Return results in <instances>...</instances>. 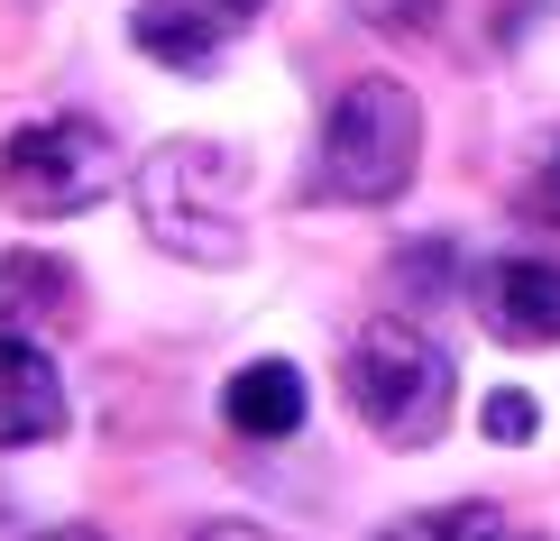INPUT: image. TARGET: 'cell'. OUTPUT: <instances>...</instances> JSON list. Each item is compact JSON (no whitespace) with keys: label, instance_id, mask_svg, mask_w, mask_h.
<instances>
[{"label":"cell","instance_id":"cell-1","mask_svg":"<svg viewBox=\"0 0 560 541\" xmlns=\"http://www.w3.org/2000/svg\"><path fill=\"white\" fill-rule=\"evenodd\" d=\"M129 202H138V230H148L166 257L184 267H240L248 257V156L221 148V138H166V148L138 156L129 175Z\"/></svg>","mask_w":560,"mask_h":541},{"label":"cell","instance_id":"cell-5","mask_svg":"<svg viewBox=\"0 0 560 541\" xmlns=\"http://www.w3.org/2000/svg\"><path fill=\"white\" fill-rule=\"evenodd\" d=\"M469 303L505 349H551L560 340V267L551 257H497V267H478Z\"/></svg>","mask_w":560,"mask_h":541},{"label":"cell","instance_id":"cell-13","mask_svg":"<svg viewBox=\"0 0 560 541\" xmlns=\"http://www.w3.org/2000/svg\"><path fill=\"white\" fill-rule=\"evenodd\" d=\"M533 211H542V221H560V148H551V166L533 175Z\"/></svg>","mask_w":560,"mask_h":541},{"label":"cell","instance_id":"cell-16","mask_svg":"<svg viewBox=\"0 0 560 541\" xmlns=\"http://www.w3.org/2000/svg\"><path fill=\"white\" fill-rule=\"evenodd\" d=\"M212 10H221V19H258L267 0H212Z\"/></svg>","mask_w":560,"mask_h":541},{"label":"cell","instance_id":"cell-14","mask_svg":"<svg viewBox=\"0 0 560 541\" xmlns=\"http://www.w3.org/2000/svg\"><path fill=\"white\" fill-rule=\"evenodd\" d=\"M194 541H276V532H267V524H240V514H230V524H202Z\"/></svg>","mask_w":560,"mask_h":541},{"label":"cell","instance_id":"cell-8","mask_svg":"<svg viewBox=\"0 0 560 541\" xmlns=\"http://www.w3.org/2000/svg\"><path fill=\"white\" fill-rule=\"evenodd\" d=\"M221 28H230V19L212 10V0H138V10H129L138 56L175 64V74H212V64H221Z\"/></svg>","mask_w":560,"mask_h":541},{"label":"cell","instance_id":"cell-4","mask_svg":"<svg viewBox=\"0 0 560 541\" xmlns=\"http://www.w3.org/2000/svg\"><path fill=\"white\" fill-rule=\"evenodd\" d=\"M120 156H110V129L92 120H28L0 138V202L19 221H74L110 193Z\"/></svg>","mask_w":560,"mask_h":541},{"label":"cell","instance_id":"cell-9","mask_svg":"<svg viewBox=\"0 0 560 541\" xmlns=\"http://www.w3.org/2000/svg\"><path fill=\"white\" fill-rule=\"evenodd\" d=\"M56 313H74V267L37 257V248H10L0 257V331L28 321V340H37V321H56Z\"/></svg>","mask_w":560,"mask_h":541},{"label":"cell","instance_id":"cell-3","mask_svg":"<svg viewBox=\"0 0 560 541\" xmlns=\"http://www.w3.org/2000/svg\"><path fill=\"white\" fill-rule=\"evenodd\" d=\"M349 404H359V422L386 450H432L451 404H459V367L413 321H368L349 340Z\"/></svg>","mask_w":560,"mask_h":541},{"label":"cell","instance_id":"cell-15","mask_svg":"<svg viewBox=\"0 0 560 541\" xmlns=\"http://www.w3.org/2000/svg\"><path fill=\"white\" fill-rule=\"evenodd\" d=\"M28 541H102L92 524H56V532H28Z\"/></svg>","mask_w":560,"mask_h":541},{"label":"cell","instance_id":"cell-17","mask_svg":"<svg viewBox=\"0 0 560 541\" xmlns=\"http://www.w3.org/2000/svg\"><path fill=\"white\" fill-rule=\"evenodd\" d=\"M497 541H542V532H497Z\"/></svg>","mask_w":560,"mask_h":541},{"label":"cell","instance_id":"cell-10","mask_svg":"<svg viewBox=\"0 0 560 541\" xmlns=\"http://www.w3.org/2000/svg\"><path fill=\"white\" fill-rule=\"evenodd\" d=\"M395 275H405V303H441V294H451V239L395 248Z\"/></svg>","mask_w":560,"mask_h":541},{"label":"cell","instance_id":"cell-7","mask_svg":"<svg viewBox=\"0 0 560 541\" xmlns=\"http://www.w3.org/2000/svg\"><path fill=\"white\" fill-rule=\"evenodd\" d=\"M221 413H230V432H240V440H294L303 413H313L303 367H285V358H248V367L221 386Z\"/></svg>","mask_w":560,"mask_h":541},{"label":"cell","instance_id":"cell-6","mask_svg":"<svg viewBox=\"0 0 560 541\" xmlns=\"http://www.w3.org/2000/svg\"><path fill=\"white\" fill-rule=\"evenodd\" d=\"M65 432V376L37 340L0 331V450H37Z\"/></svg>","mask_w":560,"mask_h":541},{"label":"cell","instance_id":"cell-11","mask_svg":"<svg viewBox=\"0 0 560 541\" xmlns=\"http://www.w3.org/2000/svg\"><path fill=\"white\" fill-rule=\"evenodd\" d=\"M349 19L377 37H423V28H441V0H349Z\"/></svg>","mask_w":560,"mask_h":541},{"label":"cell","instance_id":"cell-2","mask_svg":"<svg viewBox=\"0 0 560 541\" xmlns=\"http://www.w3.org/2000/svg\"><path fill=\"white\" fill-rule=\"evenodd\" d=\"M423 166V102H413L395 74H359L322 120L313 148V193L322 202H395Z\"/></svg>","mask_w":560,"mask_h":541},{"label":"cell","instance_id":"cell-12","mask_svg":"<svg viewBox=\"0 0 560 541\" xmlns=\"http://www.w3.org/2000/svg\"><path fill=\"white\" fill-rule=\"evenodd\" d=\"M478 432L497 440V450H524V440L542 432V404H533V395H515V386H505V395H487V413H478Z\"/></svg>","mask_w":560,"mask_h":541}]
</instances>
